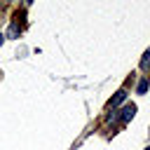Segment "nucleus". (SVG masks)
I'll use <instances>...</instances> for the list:
<instances>
[{
  "instance_id": "7ed1b4c3",
  "label": "nucleus",
  "mask_w": 150,
  "mask_h": 150,
  "mask_svg": "<svg viewBox=\"0 0 150 150\" xmlns=\"http://www.w3.org/2000/svg\"><path fill=\"white\" fill-rule=\"evenodd\" d=\"M136 91H138V94H145V91H148V80H145V77H143V80L138 82V87H136Z\"/></svg>"
},
{
  "instance_id": "1a4fd4ad",
  "label": "nucleus",
  "mask_w": 150,
  "mask_h": 150,
  "mask_svg": "<svg viewBox=\"0 0 150 150\" xmlns=\"http://www.w3.org/2000/svg\"><path fill=\"white\" fill-rule=\"evenodd\" d=\"M145 150H150V148H145Z\"/></svg>"
},
{
  "instance_id": "9d476101",
  "label": "nucleus",
  "mask_w": 150,
  "mask_h": 150,
  "mask_svg": "<svg viewBox=\"0 0 150 150\" xmlns=\"http://www.w3.org/2000/svg\"><path fill=\"white\" fill-rule=\"evenodd\" d=\"M148 134H150V129H148Z\"/></svg>"
},
{
  "instance_id": "423d86ee",
  "label": "nucleus",
  "mask_w": 150,
  "mask_h": 150,
  "mask_svg": "<svg viewBox=\"0 0 150 150\" xmlns=\"http://www.w3.org/2000/svg\"><path fill=\"white\" fill-rule=\"evenodd\" d=\"M2 42H5V35H0V47H2Z\"/></svg>"
},
{
  "instance_id": "f257e3e1",
  "label": "nucleus",
  "mask_w": 150,
  "mask_h": 150,
  "mask_svg": "<svg viewBox=\"0 0 150 150\" xmlns=\"http://www.w3.org/2000/svg\"><path fill=\"white\" fill-rule=\"evenodd\" d=\"M134 115H136V105H134V103H129V105H124V108H122L120 122H122V124H127V122H129V120H131Z\"/></svg>"
},
{
  "instance_id": "20e7f679",
  "label": "nucleus",
  "mask_w": 150,
  "mask_h": 150,
  "mask_svg": "<svg viewBox=\"0 0 150 150\" xmlns=\"http://www.w3.org/2000/svg\"><path fill=\"white\" fill-rule=\"evenodd\" d=\"M148 66H150V49H148V52L143 54V59H141V68H148Z\"/></svg>"
},
{
  "instance_id": "39448f33",
  "label": "nucleus",
  "mask_w": 150,
  "mask_h": 150,
  "mask_svg": "<svg viewBox=\"0 0 150 150\" xmlns=\"http://www.w3.org/2000/svg\"><path fill=\"white\" fill-rule=\"evenodd\" d=\"M16 35H19V26L12 23V26H9V38H16Z\"/></svg>"
},
{
  "instance_id": "0eeeda50",
  "label": "nucleus",
  "mask_w": 150,
  "mask_h": 150,
  "mask_svg": "<svg viewBox=\"0 0 150 150\" xmlns=\"http://www.w3.org/2000/svg\"><path fill=\"white\" fill-rule=\"evenodd\" d=\"M30 2H33V0H26V5H30Z\"/></svg>"
},
{
  "instance_id": "f03ea898",
  "label": "nucleus",
  "mask_w": 150,
  "mask_h": 150,
  "mask_svg": "<svg viewBox=\"0 0 150 150\" xmlns=\"http://www.w3.org/2000/svg\"><path fill=\"white\" fill-rule=\"evenodd\" d=\"M124 98H127V91H124V89H120V91H117V94H115V96L108 101V108H117V105H120Z\"/></svg>"
},
{
  "instance_id": "6e6552de",
  "label": "nucleus",
  "mask_w": 150,
  "mask_h": 150,
  "mask_svg": "<svg viewBox=\"0 0 150 150\" xmlns=\"http://www.w3.org/2000/svg\"><path fill=\"white\" fill-rule=\"evenodd\" d=\"M2 2H9V0H2Z\"/></svg>"
}]
</instances>
